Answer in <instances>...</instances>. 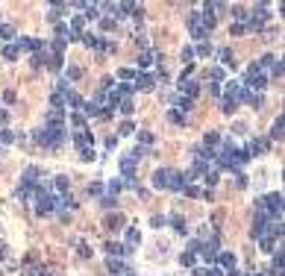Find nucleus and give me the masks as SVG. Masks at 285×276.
I'll list each match as a JSON object with an SVG mask.
<instances>
[{
    "label": "nucleus",
    "instance_id": "obj_5",
    "mask_svg": "<svg viewBox=\"0 0 285 276\" xmlns=\"http://www.w3.org/2000/svg\"><path fill=\"white\" fill-rule=\"evenodd\" d=\"M177 88H180V94H182V97H188L191 103L200 97V82H197V79H185V82H180Z\"/></svg>",
    "mask_w": 285,
    "mask_h": 276
},
{
    "label": "nucleus",
    "instance_id": "obj_25",
    "mask_svg": "<svg viewBox=\"0 0 285 276\" xmlns=\"http://www.w3.org/2000/svg\"><path fill=\"white\" fill-rule=\"evenodd\" d=\"M218 179H221V171H218V168L212 165V168H209V171L203 174V182H206L209 188H215V185H218Z\"/></svg>",
    "mask_w": 285,
    "mask_h": 276
},
{
    "label": "nucleus",
    "instance_id": "obj_22",
    "mask_svg": "<svg viewBox=\"0 0 285 276\" xmlns=\"http://www.w3.org/2000/svg\"><path fill=\"white\" fill-rule=\"evenodd\" d=\"M121 226H124V215H121V212H112V215L106 218V229H112V232H118Z\"/></svg>",
    "mask_w": 285,
    "mask_h": 276
},
{
    "label": "nucleus",
    "instance_id": "obj_52",
    "mask_svg": "<svg viewBox=\"0 0 285 276\" xmlns=\"http://www.w3.org/2000/svg\"><path fill=\"white\" fill-rule=\"evenodd\" d=\"M118 132H121V135H132V132H135V126H132V121H124Z\"/></svg>",
    "mask_w": 285,
    "mask_h": 276
},
{
    "label": "nucleus",
    "instance_id": "obj_20",
    "mask_svg": "<svg viewBox=\"0 0 285 276\" xmlns=\"http://www.w3.org/2000/svg\"><path fill=\"white\" fill-rule=\"evenodd\" d=\"M168 224H171V229H174V232H180V235H185V232H188V226H185V218H182V215H171V218H168Z\"/></svg>",
    "mask_w": 285,
    "mask_h": 276
},
{
    "label": "nucleus",
    "instance_id": "obj_11",
    "mask_svg": "<svg viewBox=\"0 0 285 276\" xmlns=\"http://www.w3.org/2000/svg\"><path fill=\"white\" fill-rule=\"evenodd\" d=\"M218 265H221V271L227 274V271H235V265H238V256L230 250V253H218V259H215Z\"/></svg>",
    "mask_w": 285,
    "mask_h": 276
},
{
    "label": "nucleus",
    "instance_id": "obj_16",
    "mask_svg": "<svg viewBox=\"0 0 285 276\" xmlns=\"http://www.w3.org/2000/svg\"><path fill=\"white\" fill-rule=\"evenodd\" d=\"M283 126H285V118L277 115V121L271 124V132H268V141H283Z\"/></svg>",
    "mask_w": 285,
    "mask_h": 276
},
{
    "label": "nucleus",
    "instance_id": "obj_54",
    "mask_svg": "<svg viewBox=\"0 0 285 276\" xmlns=\"http://www.w3.org/2000/svg\"><path fill=\"white\" fill-rule=\"evenodd\" d=\"M88 194H91V197H100V194H103V185H100V182H91V185H88Z\"/></svg>",
    "mask_w": 285,
    "mask_h": 276
},
{
    "label": "nucleus",
    "instance_id": "obj_29",
    "mask_svg": "<svg viewBox=\"0 0 285 276\" xmlns=\"http://www.w3.org/2000/svg\"><path fill=\"white\" fill-rule=\"evenodd\" d=\"M82 12H85V15H82L85 21H94V18H100V6H97V3H85V6H82Z\"/></svg>",
    "mask_w": 285,
    "mask_h": 276
},
{
    "label": "nucleus",
    "instance_id": "obj_18",
    "mask_svg": "<svg viewBox=\"0 0 285 276\" xmlns=\"http://www.w3.org/2000/svg\"><path fill=\"white\" fill-rule=\"evenodd\" d=\"M82 26H85V18H82V15H74V18H71V24H68V29H71V38H74V35L79 38V35H82Z\"/></svg>",
    "mask_w": 285,
    "mask_h": 276
},
{
    "label": "nucleus",
    "instance_id": "obj_40",
    "mask_svg": "<svg viewBox=\"0 0 285 276\" xmlns=\"http://www.w3.org/2000/svg\"><path fill=\"white\" fill-rule=\"evenodd\" d=\"M79 76H82V68H77V65H68V68H65V79H68V82H71V79H79Z\"/></svg>",
    "mask_w": 285,
    "mask_h": 276
},
{
    "label": "nucleus",
    "instance_id": "obj_15",
    "mask_svg": "<svg viewBox=\"0 0 285 276\" xmlns=\"http://www.w3.org/2000/svg\"><path fill=\"white\" fill-rule=\"evenodd\" d=\"M50 191H53L56 197L68 194V191H71V182H68V176H53V185H50Z\"/></svg>",
    "mask_w": 285,
    "mask_h": 276
},
{
    "label": "nucleus",
    "instance_id": "obj_51",
    "mask_svg": "<svg viewBox=\"0 0 285 276\" xmlns=\"http://www.w3.org/2000/svg\"><path fill=\"white\" fill-rule=\"evenodd\" d=\"M15 141V132H9V129H0V147L3 144H12Z\"/></svg>",
    "mask_w": 285,
    "mask_h": 276
},
{
    "label": "nucleus",
    "instance_id": "obj_21",
    "mask_svg": "<svg viewBox=\"0 0 285 276\" xmlns=\"http://www.w3.org/2000/svg\"><path fill=\"white\" fill-rule=\"evenodd\" d=\"M271 276H283V250H274V259H271Z\"/></svg>",
    "mask_w": 285,
    "mask_h": 276
},
{
    "label": "nucleus",
    "instance_id": "obj_2",
    "mask_svg": "<svg viewBox=\"0 0 285 276\" xmlns=\"http://www.w3.org/2000/svg\"><path fill=\"white\" fill-rule=\"evenodd\" d=\"M32 141L38 144V147H47V150H59L65 141H68V132L65 129H44V126H38L35 132H32Z\"/></svg>",
    "mask_w": 285,
    "mask_h": 276
},
{
    "label": "nucleus",
    "instance_id": "obj_14",
    "mask_svg": "<svg viewBox=\"0 0 285 276\" xmlns=\"http://www.w3.org/2000/svg\"><path fill=\"white\" fill-rule=\"evenodd\" d=\"M215 56H218V62H221L224 68H233V65H235V53H233L230 47H218Z\"/></svg>",
    "mask_w": 285,
    "mask_h": 276
},
{
    "label": "nucleus",
    "instance_id": "obj_37",
    "mask_svg": "<svg viewBox=\"0 0 285 276\" xmlns=\"http://www.w3.org/2000/svg\"><path fill=\"white\" fill-rule=\"evenodd\" d=\"M135 138H138V147H150L153 144V132H147V129L135 132Z\"/></svg>",
    "mask_w": 285,
    "mask_h": 276
},
{
    "label": "nucleus",
    "instance_id": "obj_26",
    "mask_svg": "<svg viewBox=\"0 0 285 276\" xmlns=\"http://www.w3.org/2000/svg\"><path fill=\"white\" fill-rule=\"evenodd\" d=\"M138 244H141V232H138L135 226H132V229H127V244H124V247H127V250H132V247H138Z\"/></svg>",
    "mask_w": 285,
    "mask_h": 276
},
{
    "label": "nucleus",
    "instance_id": "obj_9",
    "mask_svg": "<svg viewBox=\"0 0 285 276\" xmlns=\"http://www.w3.org/2000/svg\"><path fill=\"white\" fill-rule=\"evenodd\" d=\"M156 59L162 62V53H159V50H141V53H138V68H141V71H147V68H153V62H156Z\"/></svg>",
    "mask_w": 285,
    "mask_h": 276
},
{
    "label": "nucleus",
    "instance_id": "obj_43",
    "mask_svg": "<svg viewBox=\"0 0 285 276\" xmlns=\"http://www.w3.org/2000/svg\"><path fill=\"white\" fill-rule=\"evenodd\" d=\"M118 109H121V115H132V112H135V106H132V97H124Z\"/></svg>",
    "mask_w": 285,
    "mask_h": 276
},
{
    "label": "nucleus",
    "instance_id": "obj_8",
    "mask_svg": "<svg viewBox=\"0 0 285 276\" xmlns=\"http://www.w3.org/2000/svg\"><path fill=\"white\" fill-rule=\"evenodd\" d=\"M106 268H109L112 276H132V268L127 262H121V259H106Z\"/></svg>",
    "mask_w": 285,
    "mask_h": 276
},
{
    "label": "nucleus",
    "instance_id": "obj_41",
    "mask_svg": "<svg viewBox=\"0 0 285 276\" xmlns=\"http://www.w3.org/2000/svg\"><path fill=\"white\" fill-rule=\"evenodd\" d=\"M100 209H118V197L103 194V197H100Z\"/></svg>",
    "mask_w": 285,
    "mask_h": 276
},
{
    "label": "nucleus",
    "instance_id": "obj_33",
    "mask_svg": "<svg viewBox=\"0 0 285 276\" xmlns=\"http://www.w3.org/2000/svg\"><path fill=\"white\" fill-rule=\"evenodd\" d=\"M168 121H171V124H177V126H185V124H188V115H182V112L171 109V112H168Z\"/></svg>",
    "mask_w": 285,
    "mask_h": 276
},
{
    "label": "nucleus",
    "instance_id": "obj_56",
    "mask_svg": "<svg viewBox=\"0 0 285 276\" xmlns=\"http://www.w3.org/2000/svg\"><path fill=\"white\" fill-rule=\"evenodd\" d=\"M235 188H247V176H244L241 171L235 174Z\"/></svg>",
    "mask_w": 285,
    "mask_h": 276
},
{
    "label": "nucleus",
    "instance_id": "obj_45",
    "mask_svg": "<svg viewBox=\"0 0 285 276\" xmlns=\"http://www.w3.org/2000/svg\"><path fill=\"white\" fill-rule=\"evenodd\" d=\"M194 259H197V256H194V253H188V250H185V253H180V265H185V268H194Z\"/></svg>",
    "mask_w": 285,
    "mask_h": 276
},
{
    "label": "nucleus",
    "instance_id": "obj_34",
    "mask_svg": "<svg viewBox=\"0 0 285 276\" xmlns=\"http://www.w3.org/2000/svg\"><path fill=\"white\" fill-rule=\"evenodd\" d=\"M12 38H18L15 26L12 24H0V41H12Z\"/></svg>",
    "mask_w": 285,
    "mask_h": 276
},
{
    "label": "nucleus",
    "instance_id": "obj_49",
    "mask_svg": "<svg viewBox=\"0 0 285 276\" xmlns=\"http://www.w3.org/2000/svg\"><path fill=\"white\" fill-rule=\"evenodd\" d=\"M79 159H82V162H94V159H97L94 147H88V150H79Z\"/></svg>",
    "mask_w": 285,
    "mask_h": 276
},
{
    "label": "nucleus",
    "instance_id": "obj_24",
    "mask_svg": "<svg viewBox=\"0 0 285 276\" xmlns=\"http://www.w3.org/2000/svg\"><path fill=\"white\" fill-rule=\"evenodd\" d=\"M224 144V138H221V132H206V138H203V147H209V150H215V147H221Z\"/></svg>",
    "mask_w": 285,
    "mask_h": 276
},
{
    "label": "nucleus",
    "instance_id": "obj_55",
    "mask_svg": "<svg viewBox=\"0 0 285 276\" xmlns=\"http://www.w3.org/2000/svg\"><path fill=\"white\" fill-rule=\"evenodd\" d=\"M230 32H233V35H244V32H247V26H244V24H233V26H230Z\"/></svg>",
    "mask_w": 285,
    "mask_h": 276
},
{
    "label": "nucleus",
    "instance_id": "obj_57",
    "mask_svg": "<svg viewBox=\"0 0 285 276\" xmlns=\"http://www.w3.org/2000/svg\"><path fill=\"white\" fill-rule=\"evenodd\" d=\"M209 94H212V97H221V94H224V88H221L218 82H212V85H209Z\"/></svg>",
    "mask_w": 285,
    "mask_h": 276
},
{
    "label": "nucleus",
    "instance_id": "obj_32",
    "mask_svg": "<svg viewBox=\"0 0 285 276\" xmlns=\"http://www.w3.org/2000/svg\"><path fill=\"white\" fill-rule=\"evenodd\" d=\"M79 112H82V115H85V118H100V106H94V103H91V100H85V103H82V109H79Z\"/></svg>",
    "mask_w": 285,
    "mask_h": 276
},
{
    "label": "nucleus",
    "instance_id": "obj_23",
    "mask_svg": "<svg viewBox=\"0 0 285 276\" xmlns=\"http://www.w3.org/2000/svg\"><path fill=\"white\" fill-rule=\"evenodd\" d=\"M50 106H53V112H62L65 115V94L62 91H53L50 94Z\"/></svg>",
    "mask_w": 285,
    "mask_h": 276
},
{
    "label": "nucleus",
    "instance_id": "obj_4",
    "mask_svg": "<svg viewBox=\"0 0 285 276\" xmlns=\"http://www.w3.org/2000/svg\"><path fill=\"white\" fill-rule=\"evenodd\" d=\"M268 147H271V141H268V138H250L244 150H247V156L253 159V156H265V153H268Z\"/></svg>",
    "mask_w": 285,
    "mask_h": 276
},
{
    "label": "nucleus",
    "instance_id": "obj_47",
    "mask_svg": "<svg viewBox=\"0 0 285 276\" xmlns=\"http://www.w3.org/2000/svg\"><path fill=\"white\" fill-rule=\"evenodd\" d=\"M182 194H185V197H203V188H197V185H185Z\"/></svg>",
    "mask_w": 285,
    "mask_h": 276
},
{
    "label": "nucleus",
    "instance_id": "obj_59",
    "mask_svg": "<svg viewBox=\"0 0 285 276\" xmlns=\"http://www.w3.org/2000/svg\"><path fill=\"white\" fill-rule=\"evenodd\" d=\"M106 147H109V150H115V147H118V138H115V135H109V138H106Z\"/></svg>",
    "mask_w": 285,
    "mask_h": 276
},
{
    "label": "nucleus",
    "instance_id": "obj_17",
    "mask_svg": "<svg viewBox=\"0 0 285 276\" xmlns=\"http://www.w3.org/2000/svg\"><path fill=\"white\" fill-rule=\"evenodd\" d=\"M171 103H174V109H177V112H182V115H188V112H191V106H194V103H191L188 97H182V94L171 97Z\"/></svg>",
    "mask_w": 285,
    "mask_h": 276
},
{
    "label": "nucleus",
    "instance_id": "obj_28",
    "mask_svg": "<svg viewBox=\"0 0 285 276\" xmlns=\"http://www.w3.org/2000/svg\"><path fill=\"white\" fill-rule=\"evenodd\" d=\"M235 109H238V100L235 97H221V112L224 115H233Z\"/></svg>",
    "mask_w": 285,
    "mask_h": 276
},
{
    "label": "nucleus",
    "instance_id": "obj_61",
    "mask_svg": "<svg viewBox=\"0 0 285 276\" xmlns=\"http://www.w3.org/2000/svg\"><path fill=\"white\" fill-rule=\"evenodd\" d=\"M253 276H271V274L268 271H259V274H253Z\"/></svg>",
    "mask_w": 285,
    "mask_h": 276
},
{
    "label": "nucleus",
    "instance_id": "obj_48",
    "mask_svg": "<svg viewBox=\"0 0 285 276\" xmlns=\"http://www.w3.org/2000/svg\"><path fill=\"white\" fill-rule=\"evenodd\" d=\"M209 79H215V82L221 85V82H224V68H212V71H209Z\"/></svg>",
    "mask_w": 285,
    "mask_h": 276
},
{
    "label": "nucleus",
    "instance_id": "obj_31",
    "mask_svg": "<svg viewBox=\"0 0 285 276\" xmlns=\"http://www.w3.org/2000/svg\"><path fill=\"white\" fill-rule=\"evenodd\" d=\"M0 56H3V59H9V62H15V59L21 56V50H18L15 44H3V50H0Z\"/></svg>",
    "mask_w": 285,
    "mask_h": 276
},
{
    "label": "nucleus",
    "instance_id": "obj_39",
    "mask_svg": "<svg viewBox=\"0 0 285 276\" xmlns=\"http://www.w3.org/2000/svg\"><path fill=\"white\" fill-rule=\"evenodd\" d=\"M209 53H215V50H212V44H209V41H200V44H197V47H194V56H203V59H206V56H209Z\"/></svg>",
    "mask_w": 285,
    "mask_h": 276
},
{
    "label": "nucleus",
    "instance_id": "obj_12",
    "mask_svg": "<svg viewBox=\"0 0 285 276\" xmlns=\"http://www.w3.org/2000/svg\"><path fill=\"white\" fill-rule=\"evenodd\" d=\"M182 188H185V176H182V171H174V168H171V179H168V191H177V194H180Z\"/></svg>",
    "mask_w": 285,
    "mask_h": 276
},
{
    "label": "nucleus",
    "instance_id": "obj_1",
    "mask_svg": "<svg viewBox=\"0 0 285 276\" xmlns=\"http://www.w3.org/2000/svg\"><path fill=\"white\" fill-rule=\"evenodd\" d=\"M253 209H256L259 215H265L268 221H280V218H283V194H280V191H271V194H265V197H256V200H253Z\"/></svg>",
    "mask_w": 285,
    "mask_h": 276
},
{
    "label": "nucleus",
    "instance_id": "obj_13",
    "mask_svg": "<svg viewBox=\"0 0 285 276\" xmlns=\"http://www.w3.org/2000/svg\"><path fill=\"white\" fill-rule=\"evenodd\" d=\"M106 253H109V259H127L132 250H127V247L118 244V241H109V244H106Z\"/></svg>",
    "mask_w": 285,
    "mask_h": 276
},
{
    "label": "nucleus",
    "instance_id": "obj_60",
    "mask_svg": "<svg viewBox=\"0 0 285 276\" xmlns=\"http://www.w3.org/2000/svg\"><path fill=\"white\" fill-rule=\"evenodd\" d=\"M0 124H9V112L6 109H0Z\"/></svg>",
    "mask_w": 285,
    "mask_h": 276
},
{
    "label": "nucleus",
    "instance_id": "obj_10",
    "mask_svg": "<svg viewBox=\"0 0 285 276\" xmlns=\"http://www.w3.org/2000/svg\"><path fill=\"white\" fill-rule=\"evenodd\" d=\"M71 141L77 144V150H88V147L94 144V135H91L88 129H79V132H74V135H71Z\"/></svg>",
    "mask_w": 285,
    "mask_h": 276
},
{
    "label": "nucleus",
    "instance_id": "obj_46",
    "mask_svg": "<svg viewBox=\"0 0 285 276\" xmlns=\"http://www.w3.org/2000/svg\"><path fill=\"white\" fill-rule=\"evenodd\" d=\"M247 103H250L253 109H262V106H265V97H262V94H250V97H247Z\"/></svg>",
    "mask_w": 285,
    "mask_h": 276
},
{
    "label": "nucleus",
    "instance_id": "obj_44",
    "mask_svg": "<svg viewBox=\"0 0 285 276\" xmlns=\"http://www.w3.org/2000/svg\"><path fill=\"white\" fill-rule=\"evenodd\" d=\"M118 76H121V82H132V79H135V71H132V68H121Z\"/></svg>",
    "mask_w": 285,
    "mask_h": 276
},
{
    "label": "nucleus",
    "instance_id": "obj_35",
    "mask_svg": "<svg viewBox=\"0 0 285 276\" xmlns=\"http://www.w3.org/2000/svg\"><path fill=\"white\" fill-rule=\"evenodd\" d=\"M65 47H68V41L53 38V41H50V56H62V53H65Z\"/></svg>",
    "mask_w": 285,
    "mask_h": 276
},
{
    "label": "nucleus",
    "instance_id": "obj_6",
    "mask_svg": "<svg viewBox=\"0 0 285 276\" xmlns=\"http://www.w3.org/2000/svg\"><path fill=\"white\" fill-rule=\"evenodd\" d=\"M153 85H156V76L153 74H135V79H132V88L135 91H153Z\"/></svg>",
    "mask_w": 285,
    "mask_h": 276
},
{
    "label": "nucleus",
    "instance_id": "obj_27",
    "mask_svg": "<svg viewBox=\"0 0 285 276\" xmlns=\"http://www.w3.org/2000/svg\"><path fill=\"white\" fill-rule=\"evenodd\" d=\"M94 50H100V53H115L118 47H115V41H109L106 35H100V38H97V47H94Z\"/></svg>",
    "mask_w": 285,
    "mask_h": 276
},
{
    "label": "nucleus",
    "instance_id": "obj_7",
    "mask_svg": "<svg viewBox=\"0 0 285 276\" xmlns=\"http://www.w3.org/2000/svg\"><path fill=\"white\" fill-rule=\"evenodd\" d=\"M168 179H171V168H156L150 176L153 188H162V191H168Z\"/></svg>",
    "mask_w": 285,
    "mask_h": 276
},
{
    "label": "nucleus",
    "instance_id": "obj_58",
    "mask_svg": "<svg viewBox=\"0 0 285 276\" xmlns=\"http://www.w3.org/2000/svg\"><path fill=\"white\" fill-rule=\"evenodd\" d=\"M29 276H50V271H47V268H32Z\"/></svg>",
    "mask_w": 285,
    "mask_h": 276
},
{
    "label": "nucleus",
    "instance_id": "obj_3",
    "mask_svg": "<svg viewBox=\"0 0 285 276\" xmlns=\"http://www.w3.org/2000/svg\"><path fill=\"white\" fill-rule=\"evenodd\" d=\"M32 203H35V215H38V218H50V215L56 212L59 197H56L50 188L38 185V188H35V194H32Z\"/></svg>",
    "mask_w": 285,
    "mask_h": 276
},
{
    "label": "nucleus",
    "instance_id": "obj_50",
    "mask_svg": "<svg viewBox=\"0 0 285 276\" xmlns=\"http://www.w3.org/2000/svg\"><path fill=\"white\" fill-rule=\"evenodd\" d=\"M150 224H153V229H162V226L168 224V218H165V215H153V218H150Z\"/></svg>",
    "mask_w": 285,
    "mask_h": 276
},
{
    "label": "nucleus",
    "instance_id": "obj_53",
    "mask_svg": "<svg viewBox=\"0 0 285 276\" xmlns=\"http://www.w3.org/2000/svg\"><path fill=\"white\" fill-rule=\"evenodd\" d=\"M191 59H194V47H182V62L191 65Z\"/></svg>",
    "mask_w": 285,
    "mask_h": 276
},
{
    "label": "nucleus",
    "instance_id": "obj_42",
    "mask_svg": "<svg viewBox=\"0 0 285 276\" xmlns=\"http://www.w3.org/2000/svg\"><path fill=\"white\" fill-rule=\"evenodd\" d=\"M115 26H118V21H112V18H100V32H115Z\"/></svg>",
    "mask_w": 285,
    "mask_h": 276
},
{
    "label": "nucleus",
    "instance_id": "obj_19",
    "mask_svg": "<svg viewBox=\"0 0 285 276\" xmlns=\"http://www.w3.org/2000/svg\"><path fill=\"white\" fill-rule=\"evenodd\" d=\"M47 59H50V53H47V50H38V53L29 56V65L38 71V68H47Z\"/></svg>",
    "mask_w": 285,
    "mask_h": 276
},
{
    "label": "nucleus",
    "instance_id": "obj_38",
    "mask_svg": "<svg viewBox=\"0 0 285 276\" xmlns=\"http://www.w3.org/2000/svg\"><path fill=\"white\" fill-rule=\"evenodd\" d=\"M106 188H109V194H112V197H118L127 185H124V179H109V185H106Z\"/></svg>",
    "mask_w": 285,
    "mask_h": 276
},
{
    "label": "nucleus",
    "instance_id": "obj_30",
    "mask_svg": "<svg viewBox=\"0 0 285 276\" xmlns=\"http://www.w3.org/2000/svg\"><path fill=\"white\" fill-rule=\"evenodd\" d=\"M230 12H233V18H235V24H247V18H250V12H247L244 6H233Z\"/></svg>",
    "mask_w": 285,
    "mask_h": 276
},
{
    "label": "nucleus",
    "instance_id": "obj_36",
    "mask_svg": "<svg viewBox=\"0 0 285 276\" xmlns=\"http://www.w3.org/2000/svg\"><path fill=\"white\" fill-rule=\"evenodd\" d=\"M71 126L79 132V129H85V115L82 112H71Z\"/></svg>",
    "mask_w": 285,
    "mask_h": 276
}]
</instances>
